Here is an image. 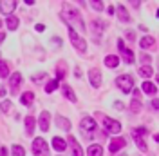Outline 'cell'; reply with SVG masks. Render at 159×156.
<instances>
[{
	"instance_id": "1",
	"label": "cell",
	"mask_w": 159,
	"mask_h": 156,
	"mask_svg": "<svg viewBox=\"0 0 159 156\" xmlns=\"http://www.w3.org/2000/svg\"><path fill=\"white\" fill-rule=\"evenodd\" d=\"M61 18L67 22V26H69V27L78 26L80 31H85V26H83V20H81V15H80L78 9H74V7H70V6H67V4H63Z\"/></svg>"
},
{
	"instance_id": "2",
	"label": "cell",
	"mask_w": 159,
	"mask_h": 156,
	"mask_svg": "<svg viewBox=\"0 0 159 156\" xmlns=\"http://www.w3.org/2000/svg\"><path fill=\"white\" fill-rule=\"evenodd\" d=\"M67 27H69V26H67ZM69 38H70V44L78 49L80 53H85V51H87V44H85V40L81 38L72 27H69Z\"/></svg>"
},
{
	"instance_id": "3",
	"label": "cell",
	"mask_w": 159,
	"mask_h": 156,
	"mask_svg": "<svg viewBox=\"0 0 159 156\" xmlns=\"http://www.w3.org/2000/svg\"><path fill=\"white\" fill-rule=\"evenodd\" d=\"M116 85H118L123 93H130L132 89H134V80L130 75H119L116 78Z\"/></svg>"
},
{
	"instance_id": "4",
	"label": "cell",
	"mask_w": 159,
	"mask_h": 156,
	"mask_svg": "<svg viewBox=\"0 0 159 156\" xmlns=\"http://www.w3.org/2000/svg\"><path fill=\"white\" fill-rule=\"evenodd\" d=\"M33 153L36 156H47L49 153V145L43 138H34L33 140Z\"/></svg>"
},
{
	"instance_id": "5",
	"label": "cell",
	"mask_w": 159,
	"mask_h": 156,
	"mask_svg": "<svg viewBox=\"0 0 159 156\" xmlns=\"http://www.w3.org/2000/svg\"><path fill=\"white\" fill-rule=\"evenodd\" d=\"M103 125H105V131L110 133V134H119L121 133V124L114 118H103Z\"/></svg>"
},
{
	"instance_id": "6",
	"label": "cell",
	"mask_w": 159,
	"mask_h": 156,
	"mask_svg": "<svg viewBox=\"0 0 159 156\" xmlns=\"http://www.w3.org/2000/svg\"><path fill=\"white\" fill-rule=\"evenodd\" d=\"M143 134H147V129H132V136H134V142H136V145L145 153L147 151V144H145V140H143Z\"/></svg>"
},
{
	"instance_id": "7",
	"label": "cell",
	"mask_w": 159,
	"mask_h": 156,
	"mask_svg": "<svg viewBox=\"0 0 159 156\" xmlns=\"http://www.w3.org/2000/svg\"><path fill=\"white\" fill-rule=\"evenodd\" d=\"M15 7H16V2L15 0H0V11L4 13V15H9L15 11Z\"/></svg>"
},
{
	"instance_id": "8",
	"label": "cell",
	"mask_w": 159,
	"mask_h": 156,
	"mask_svg": "<svg viewBox=\"0 0 159 156\" xmlns=\"http://www.w3.org/2000/svg\"><path fill=\"white\" fill-rule=\"evenodd\" d=\"M89 80H90V85L92 87H99L101 85V73H99V69H90L89 71Z\"/></svg>"
},
{
	"instance_id": "9",
	"label": "cell",
	"mask_w": 159,
	"mask_h": 156,
	"mask_svg": "<svg viewBox=\"0 0 159 156\" xmlns=\"http://www.w3.org/2000/svg\"><path fill=\"white\" fill-rule=\"evenodd\" d=\"M67 144H69L70 151H72V156H83V151H81V147H80L78 140L74 136H69L67 138Z\"/></svg>"
},
{
	"instance_id": "10",
	"label": "cell",
	"mask_w": 159,
	"mask_h": 156,
	"mask_svg": "<svg viewBox=\"0 0 159 156\" xmlns=\"http://www.w3.org/2000/svg\"><path fill=\"white\" fill-rule=\"evenodd\" d=\"M20 82H22V75L20 73H13L9 76V87H11V93H18V85H20Z\"/></svg>"
},
{
	"instance_id": "11",
	"label": "cell",
	"mask_w": 159,
	"mask_h": 156,
	"mask_svg": "<svg viewBox=\"0 0 159 156\" xmlns=\"http://www.w3.org/2000/svg\"><path fill=\"white\" fill-rule=\"evenodd\" d=\"M125 145H127V142H125V138H114V140H110L109 151H110V153H118L119 149H123Z\"/></svg>"
},
{
	"instance_id": "12",
	"label": "cell",
	"mask_w": 159,
	"mask_h": 156,
	"mask_svg": "<svg viewBox=\"0 0 159 156\" xmlns=\"http://www.w3.org/2000/svg\"><path fill=\"white\" fill-rule=\"evenodd\" d=\"M81 129L85 131V133H90V131H96V122H94V118L90 116H85L81 120Z\"/></svg>"
},
{
	"instance_id": "13",
	"label": "cell",
	"mask_w": 159,
	"mask_h": 156,
	"mask_svg": "<svg viewBox=\"0 0 159 156\" xmlns=\"http://www.w3.org/2000/svg\"><path fill=\"white\" fill-rule=\"evenodd\" d=\"M49 122H51V115L47 113V111H42V115H40V129L42 131H49Z\"/></svg>"
},
{
	"instance_id": "14",
	"label": "cell",
	"mask_w": 159,
	"mask_h": 156,
	"mask_svg": "<svg viewBox=\"0 0 159 156\" xmlns=\"http://www.w3.org/2000/svg\"><path fill=\"white\" fill-rule=\"evenodd\" d=\"M52 147H54L58 153H63V151H65V147H67V144H65V140H63V138L54 136V138H52Z\"/></svg>"
},
{
	"instance_id": "15",
	"label": "cell",
	"mask_w": 159,
	"mask_h": 156,
	"mask_svg": "<svg viewBox=\"0 0 159 156\" xmlns=\"http://www.w3.org/2000/svg\"><path fill=\"white\" fill-rule=\"evenodd\" d=\"M61 93H63V96L67 98L69 102H76V100H78V98H76V95H74V91H72L69 85H65V84H63V87H61Z\"/></svg>"
},
{
	"instance_id": "16",
	"label": "cell",
	"mask_w": 159,
	"mask_h": 156,
	"mask_svg": "<svg viewBox=\"0 0 159 156\" xmlns=\"http://www.w3.org/2000/svg\"><path fill=\"white\" fill-rule=\"evenodd\" d=\"M119 64V58L118 56H114V55H109V56H105V66L109 69H116Z\"/></svg>"
},
{
	"instance_id": "17",
	"label": "cell",
	"mask_w": 159,
	"mask_h": 156,
	"mask_svg": "<svg viewBox=\"0 0 159 156\" xmlns=\"http://www.w3.org/2000/svg\"><path fill=\"white\" fill-rule=\"evenodd\" d=\"M101 154H103V147L98 145V144H94L87 149V156H101Z\"/></svg>"
},
{
	"instance_id": "18",
	"label": "cell",
	"mask_w": 159,
	"mask_h": 156,
	"mask_svg": "<svg viewBox=\"0 0 159 156\" xmlns=\"http://www.w3.org/2000/svg\"><path fill=\"white\" fill-rule=\"evenodd\" d=\"M121 56H123V60H125L127 64H134V53H132L130 49L123 47L121 49Z\"/></svg>"
},
{
	"instance_id": "19",
	"label": "cell",
	"mask_w": 159,
	"mask_h": 156,
	"mask_svg": "<svg viewBox=\"0 0 159 156\" xmlns=\"http://www.w3.org/2000/svg\"><path fill=\"white\" fill-rule=\"evenodd\" d=\"M156 44V38H152V37H143V38L139 40V46L143 49H148V47H152Z\"/></svg>"
},
{
	"instance_id": "20",
	"label": "cell",
	"mask_w": 159,
	"mask_h": 156,
	"mask_svg": "<svg viewBox=\"0 0 159 156\" xmlns=\"http://www.w3.org/2000/svg\"><path fill=\"white\" fill-rule=\"evenodd\" d=\"M118 18L121 22H129L130 20V15H129V11L125 9V6H119L118 7Z\"/></svg>"
},
{
	"instance_id": "21",
	"label": "cell",
	"mask_w": 159,
	"mask_h": 156,
	"mask_svg": "<svg viewBox=\"0 0 159 156\" xmlns=\"http://www.w3.org/2000/svg\"><path fill=\"white\" fill-rule=\"evenodd\" d=\"M56 124H58V127L63 129V131H69L70 129V122L67 120V118H63V116H56Z\"/></svg>"
},
{
	"instance_id": "22",
	"label": "cell",
	"mask_w": 159,
	"mask_h": 156,
	"mask_svg": "<svg viewBox=\"0 0 159 156\" xmlns=\"http://www.w3.org/2000/svg\"><path fill=\"white\" fill-rule=\"evenodd\" d=\"M143 91L148 93V95H157V87L152 82H143Z\"/></svg>"
},
{
	"instance_id": "23",
	"label": "cell",
	"mask_w": 159,
	"mask_h": 156,
	"mask_svg": "<svg viewBox=\"0 0 159 156\" xmlns=\"http://www.w3.org/2000/svg\"><path fill=\"white\" fill-rule=\"evenodd\" d=\"M33 100H34V95H33L31 91H27V93H24V95L20 96V102H22L24 105H31V104H33Z\"/></svg>"
},
{
	"instance_id": "24",
	"label": "cell",
	"mask_w": 159,
	"mask_h": 156,
	"mask_svg": "<svg viewBox=\"0 0 159 156\" xmlns=\"http://www.w3.org/2000/svg\"><path fill=\"white\" fill-rule=\"evenodd\" d=\"M6 26H7V29L15 31L16 27H18V18H16V17H7V20H6Z\"/></svg>"
},
{
	"instance_id": "25",
	"label": "cell",
	"mask_w": 159,
	"mask_h": 156,
	"mask_svg": "<svg viewBox=\"0 0 159 156\" xmlns=\"http://www.w3.org/2000/svg\"><path fill=\"white\" fill-rule=\"evenodd\" d=\"M152 73H154V67H152V66H141V67H139V75L145 76V78L152 76Z\"/></svg>"
},
{
	"instance_id": "26",
	"label": "cell",
	"mask_w": 159,
	"mask_h": 156,
	"mask_svg": "<svg viewBox=\"0 0 159 156\" xmlns=\"http://www.w3.org/2000/svg\"><path fill=\"white\" fill-rule=\"evenodd\" d=\"M34 118L33 116H27L25 118V131H27V134H33V129H34Z\"/></svg>"
},
{
	"instance_id": "27",
	"label": "cell",
	"mask_w": 159,
	"mask_h": 156,
	"mask_svg": "<svg viewBox=\"0 0 159 156\" xmlns=\"http://www.w3.org/2000/svg\"><path fill=\"white\" fill-rule=\"evenodd\" d=\"M105 27H107V24H105L103 20H94V22H92V31L96 29V31L101 33V31H105Z\"/></svg>"
},
{
	"instance_id": "28",
	"label": "cell",
	"mask_w": 159,
	"mask_h": 156,
	"mask_svg": "<svg viewBox=\"0 0 159 156\" xmlns=\"http://www.w3.org/2000/svg\"><path fill=\"white\" fill-rule=\"evenodd\" d=\"M24 154H25V151H24L22 145H13L11 147V156H24Z\"/></svg>"
},
{
	"instance_id": "29",
	"label": "cell",
	"mask_w": 159,
	"mask_h": 156,
	"mask_svg": "<svg viewBox=\"0 0 159 156\" xmlns=\"http://www.w3.org/2000/svg\"><path fill=\"white\" fill-rule=\"evenodd\" d=\"M58 89V80L54 78V80H51L47 82V85H45V93H52V91H56Z\"/></svg>"
},
{
	"instance_id": "30",
	"label": "cell",
	"mask_w": 159,
	"mask_h": 156,
	"mask_svg": "<svg viewBox=\"0 0 159 156\" xmlns=\"http://www.w3.org/2000/svg\"><path fill=\"white\" fill-rule=\"evenodd\" d=\"M0 111H2V113H11V111H13V104H11L9 100L0 102Z\"/></svg>"
},
{
	"instance_id": "31",
	"label": "cell",
	"mask_w": 159,
	"mask_h": 156,
	"mask_svg": "<svg viewBox=\"0 0 159 156\" xmlns=\"http://www.w3.org/2000/svg\"><path fill=\"white\" fill-rule=\"evenodd\" d=\"M7 75H9V67H7V64L0 60V76H2V78H7Z\"/></svg>"
},
{
	"instance_id": "32",
	"label": "cell",
	"mask_w": 159,
	"mask_h": 156,
	"mask_svg": "<svg viewBox=\"0 0 159 156\" xmlns=\"http://www.w3.org/2000/svg\"><path fill=\"white\" fill-rule=\"evenodd\" d=\"M130 109H132V113H139V111H141V102H139L138 98H134V100H132Z\"/></svg>"
},
{
	"instance_id": "33",
	"label": "cell",
	"mask_w": 159,
	"mask_h": 156,
	"mask_svg": "<svg viewBox=\"0 0 159 156\" xmlns=\"http://www.w3.org/2000/svg\"><path fill=\"white\" fill-rule=\"evenodd\" d=\"M90 6H92V9H94V11H103V9H105V4H103V2H99V0L90 2Z\"/></svg>"
},
{
	"instance_id": "34",
	"label": "cell",
	"mask_w": 159,
	"mask_h": 156,
	"mask_svg": "<svg viewBox=\"0 0 159 156\" xmlns=\"http://www.w3.org/2000/svg\"><path fill=\"white\" fill-rule=\"evenodd\" d=\"M63 76H65V71H63V67L60 66V67L56 69V80H58V82H60V80H61V78H63Z\"/></svg>"
},
{
	"instance_id": "35",
	"label": "cell",
	"mask_w": 159,
	"mask_h": 156,
	"mask_svg": "<svg viewBox=\"0 0 159 156\" xmlns=\"http://www.w3.org/2000/svg\"><path fill=\"white\" fill-rule=\"evenodd\" d=\"M42 78H47V75H45V73H38V75H33V82L36 84L38 80H42Z\"/></svg>"
},
{
	"instance_id": "36",
	"label": "cell",
	"mask_w": 159,
	"mask_h": 156,
	"mask_svg": "<svg viewBox=\"0 0 159 156\" xmlns=\"http://www.w3.org/2000/svg\"><path fill=\"white\" fill-rule=\"evenodd\" d=\"M134 37H136V35H134V31H129V33H127V38H129V40H134Z\"/></svg>"
},
{
	"instance_id": "37",
	"label": "cell",
	"mask_w": 159,
	"mask_h": 156,
	"mask_svg": "<svg viewBox=\"0 0 159 156\" xmlns=\"http://www.w3.org/2000/svg\"><path fill=\"white\" fill-rule=\"evenodd\" d=\"M150 107L154 109V111H157V100H154V102L150 104Z\"/></svg>"
},
{
	"instance_id": "38",
	"label": "cell",
	"mask_w": 159,
	"mask_h": 156,
	"mask_svg": "<svg viewBox=\"0 0 159 156\" xmlns=\"http://www.w3.org/2000/svg\"><path fill=\"white\" fill-rule=\"evenodd\" d=\"M45 29V27H43V26H42V24H38V26H36V31H40V33H42V31Z\"/></svg>"
},
{
	"instance_id": "39",
	"label": "cell",
	"mask_w": 159,
	"mask_h": 156,
	"mask_svg": "<svg viewBox=\"0 0 159 156\" xmlns=\"http://www.w3.org/2000/svg\"><path fill=\"white\" fill-rule=\"evenodd\" d=\"M114 105H116V109H123V104H121V102H116Z\"/></svg>"
},
{
	"instance_id": "40",
	"label": "cell",
	"mask_w": 159,
	"mask_h": 156,
	"mask_svg": "<svg viewBox=\"0 0 159 156\" xmlns=\"http://www.w3.org/2000/svg\"><path fill=\"white\" fill-rule=\"evenodd\" d=\"M107 11H109V15H114V11H116V9H114L112 6H109V9H107Z\"/></svg>"
},
{
	"instance_id": "41",
	"label": "cell",
	"mask_w": 159,
	"mask_h": 156,
	"mask_svg": "<svg viewBox=\"0 0 159 156\" xmlns=\"http://www.w3.org/2000/svg\"><path fill=\"white\" fill-rule=\"evenodd\" d=\"M4 38H6V35H4V33H0V44L4 42Z\"/></svg>"
},
{
	"instance_id": "42",
	"label": "cell",
	"mask_w": 159,
	"mask_h": 156,
	"mask_svg": "<svg viewBox=\"0 0 159 156\" xmlns=\"http://www.w3.org/2000/svg\"><path fill=\"white\" fill-rule=\"evenodd\" d=\"M7 154V151H6V147H2V156H6Z\"/></svg>"
},
{
	"instance_id": "43",
	"label": "cell",
	"mask_w": 159,
	"mask_h": 156,
	"mask_svg": "<svg viewBox=\"0 0 159 156\" xmlns=\"http://www.w3.org/2000/svg\"><path fill=\"white\" fill-rule=\"evenodd\" d=\"M4 95H6V91H4V89H0V96H4Z\"/></svg>"
},
{
	"instance_id": "44",
	"label": "cell",
	"mask_w": 159,
	"mask_h": 156,
	"mask_svg": "<svg viewBox=\"0 0 159 156\" xmlns=\"http://www.w3.org/2000/svg\"><path fill=\"white\" fill-rule=\"evenodd\" d=\"M0 27H2V20H0Z\"/></svg>"
}]
</instances>
